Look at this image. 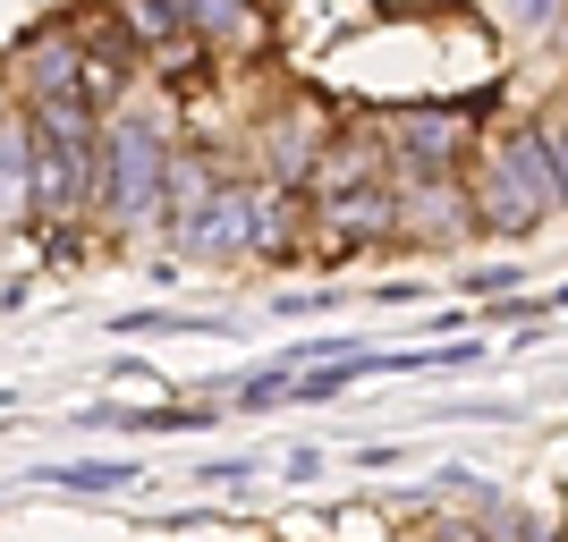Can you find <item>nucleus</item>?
Segmentation results:
<instances>
[{"label":"nucleus","mask_w":568,"mask_h":542,"mask_svg":"<svg viewBox=\"0 0 568 542\" xmlns=\"http://www.w3.org/2000/svg\"><path fill=\"white\" fill-rule=\"evenodd\" d=\"M551 144H560V153H568V127H560V136H551Z\"/></svg>","instance_id":"obj_8"},{"label":"nucleus","mask_w":568,"mask_h":542,"mask_svg":"<svg viewBox=\"0 0 568 542\" xmlns=\"http://www.w3.org/2000/svg\"><path fill=\"white\" fill-rule=\"evenodd\" d=\"M255 229H272V221H263V195H221L204 221H187V246L213 255V246H237V237H255Z\"/></svg>","instance_id":"obj_3"},{"label":"nucleus","mask_w":568,"mask_h":542,"mask_svg":"<svg viewBox=\"0 0 568 542\" xmlns=\"http://www.w3.org/2000/svg\"><path fill=\"white\" fill-rule=\"evenodd\" d=\"M518 9V25H551V0H509Z\"/></svg>","instance_id":"obj_7"},{"label":"nucleus","mask_w":568,"mask_h":542,"mask_svg":"<svg viewBox=\"0 0 568 542\" xmlns=\"http://www.w3.org/2000/svg\"><path fill=\"white\" fill-rule=\"evenodd\" d=\"M509 178L535 195V213L568 204V170H560V153H551V136H518V144H509Z\"/></svg>","instance_id":"obj_2"},{"label":"nucleus","mask_w":568,"mask_h":542,"mask_svg":"<svg viewBox=\"0 0 568 542\" xmlns=\"http://www.w3.org/2000/svg\"><path fill=\"white\" fill-rule=\"evenodd\" d=\"M34 483H51V492H136L144 467L136 458H77V467H43Z\"/></svg>","instance_id":"obj_4"},{"label":"nucleus","mask_w":568,"mask_h":542,"mask_svg":"<svg viewBox=\"0 0 568 542\" xmlns=\"http://www.w3.org/2000/svg\"><path fill=\"white\" fill-rule=\"evenodd\" d=\"M518 280H526V272H509V263H500V272H475V280H467V297H509Z\"/></svg>","instance_id":"obj_6"},{"label":"nucleus","mask_w":568,"mask_h":542,"mask_svg":"<svg viewBox=\"0 0 568 542\" xmlns=\"http://www.w3.org/2000/svg\"><path fill=\"white\" fill-rule=\"evenodd\" d=\"M26 195H34V136L0 127V213H26Z\"/></svg>","instance_id":"obj_5"},{"label":"nucleus","mask_w":568,"mask_h":542,"mask_svg":"<svg viewBox=\"0 0 568 542\" xmlns=\"http://www.w3.org/2000/svg\"><path fill=\"white\" fill-rule=\"evenodd\" d=\"M153 187H162V144L153 127H111V204L128 221L153 213Z\"/></svg>","instance_id":"obj_1"}]
</instances>
